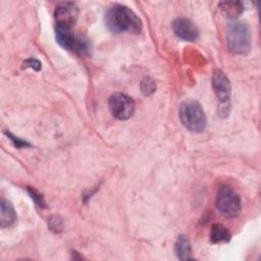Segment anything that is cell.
<instances>
[{
  "label": "cell",
  "instance_id": "cell-5",
  "mask_svg": "<svg viewBox=\"0 0 261 261\" xmlns=\"http://www.w3.org/2000/svg\"><path fill=\"white\" fill-rule=\"evenodd\" d=\"M108 105L113 116L120 120L128 119L135 111L134 100L123 93H114L111 95Z\"/></svg>",
  "mask_w": 261,
  "mask_h": 261
},
{
  "label": "cell",
  "instance_id": "cell-14",
  "mask_svg": "<svg viewBox=\"0 0 261 261\" xmlns=\"http://www.w3.org/2000/svg\"><path fill=\"white\" fill-rule=\"evenodd\" d=\"M140 88H141V92L143 93V95L150 96L151 94H153L155 92L156 84H155L154 80H152L149 76H146L142 80Z\"/></svg>",
  "mask_w": 261,
  "mask_h": 261
},
{
  "label": "cell",
  "instance_id": "cell-13",
  "mask_svg": "<svg viewBox=\"0 0 261 261\" xmlns=\"http://www.w3.org/2000/svg\"><path fill=\"white\" fill-rule=\"evenodd\" d=\"M219 7L230 18L238 17V15H240L243 12V5L241 2H236V1L221 2L219 4Z\"/></svg>",
  "mask_w": 261,
  "mask_h": 261
},
{
  "label": "cell",
  "instance_id": "cell-15",
  "mask_svg": "<svg viewBox=\"0 0 261 261\" xmlns=\"http://www.w3.org/2000/svg\"><path fill=\"white\" fill-rule=\"evenodd\" d=\"M49 227L55 232H59L62 229V220L58 216H52L49 219Z\"/></svg>",
  "mask_w": 261,
  "mask_h": 261
},
{
  "label": "cell",
  "instance_id": "cell-18",
  "mask_svg": "<svg viewBox=\"0 0 261 261\" xmlns=\"http://www.w3.org/2000/svg\"><path fill=\"white\" fill-rule=\"evenodd\" d=\"M25 66H29V67H32L34 68L35 70H39L41 68V63L39 60L35 59V58H30L28 59L25 62H24Z\"/></svg>",
  "mask_w": 261,
  "mask_h": 261
},
{
  "label": "cell",
  "instance_id": "cell-10",
  "mask_svg": "<svg viewBox=\"0 0 261 261\" xmlns=\"http://www.w3.org/2000/svg\"><path fill=\"white\" fill-rule=\"evenodd\" d=\"M0 207H1V209H0V225H1V227H6V226L11 225L16 219V214H15V211H14L11 203L6 200H2Z\"/></svg>",
  "mask_w": 261,
  "mask_h": 261
},
{
  "label": "cell",
  "instance_id": "cell-6",
  "mask_svg": "<svg viewBox=\"0 0 261 261\" xmlns=\"http://www.w3.org/2000/svg\"><path fill=\"white\" fill-rule=\"evenodd\" d=\"M79 16V8L73 2L60 3L54 12V18L56 25L65 27L71 29L76 22Z\"/></svg>",
  "mask_w": 261,
  "mask_h": 261
},
{
  "label": "cell",
  "instance_id": "cell-16",
  "mask_svg": "<svg viewBox=\"0 0 261 261\" xmlns=\"http://www.w3.org/2000/svg\"><path fill=\"white\" fill-rule=\"evenodd\" d=\"M29 193H30L32 199H34L35 203L39 207H41V208L45 207V201H44V198H43V196L41 194H39L37 191H35L34 189H31V188L29 189Z\"/></svg>",
  "mask_w": 261,
  "mask_h": 261
},
{
  "label": "cell",
  "instance_id": "cell-1",
  "mask_svg": "<svg viewBox=\"0 0 261 261\" xmlns=\"http://www.w3.org/2000/svg\"><path fill=\"white\" fill-rule=\"evenodd\" d=\"M105 22L107 28L116 34L124 32L139 34L142 30V22L138 15L130 8L121 4H114L108 9Z\"/></svg>",
  "mask_w": 261,
  "mask_h": 261
},
{
  "label": "cell",
  "instance_id": "cell-4",
  "mask_svg": "<svg viewBox=\"0 0 261 261\" xmlns=\"http://www.w3.org/2000/svg\"><path fill=\"white\" fill-rule=\"evenodd\" d=\"M216 206L219 212L227 217H237L241 212L240 196L228 186H223L219 189L216 197Z\"/></svg>",
  "mask_w": 261,
  "mask_h": 261
},
{
  "label": "cell",
  "instance_id": "cell-2",
  "mask_svg": "<svg viewBox=\"0 0 261 261\" xmlns=\"http://www.w3.org/2000/svg\"><path fill=\"white\" fill-rule=\"evenodd\" d=\"M251 31L246 22L234 20L228 23L226 43L228 50L236 55H246L251 50Z\"/></svg>",
  "mask_w": 261,
  "mask_h": 261
},
{
  "label": "cell",
  "instance_id": "cell-3",
  "mask_svg": "<svg viewBox=\"0 0 261 261\" xmlns=\"http://www.w3.org/2000/svg\"><path fill=\"white\" fill-rule=\"evenodd\" d=\"M179 119L184 126L194 133H201L207 125L206 115L199 102L187 100L182 102L178 110Z\"/></svg>",
  "mask_w": 261,
  "mask_h": 261
},
{
  "label": "cell",
  "instance_id": "cell-11",
  "mask_svg": "<svg viewBox=\"0 0 261 261\" xmlns=\"http://www.w3.org/2000/svg\"><path fill=\"white\" fill-rule=\"evenodd\" d=\"M174 252H175L177 258L180 260L192 259L191 244H190L189 239L186 236H184V234L178 236V238L175 242V245H174Z\"/></svg>",
  "mask_w": 261,
  "mask_h": 261
},
{
  "label": "cell",
  "instance_id": "cell-7",
  "mask_svg": "<svg viewBox=\"0 0 261 261\" xmlns=\"http://www.w3.org/2000/svg\"><path fill=\"white\" fill-rule=\"evenodd\" d=\"M212 87L219 100L223 105H226L230 98V83L226 74L220 69H214L212 73Z\"/></svg>",
  "mask_w": 261,
  "mask_h": 261
},
{
  "label": "cell",
  "instance_id": "cell-9",
  "mask_svg": "<svg viewBox=\"0 0 261 261\" xmlns=\"http://www.w3.org/2000/svg\"><path fill=\"white\" fill-rule=\"evenodd\" d=\"M55 33H56V40L62 48L66 50H73L75 48L77 39H75L71 29L56 25Z\"/></svg>",
  "mask_w": 261,
  "mask_h": 261
},
{
  "label": "cell",
  "instance_id": "cell-17",
  "mask_svg": "<svg viewBox=\"0 0 261 261\" xmlns=\"http://www.w3.org/2000/svg\"><path fill=\"white\" fill-rule=\"evenodd\" d=\"M5 134H6V136L12 141V143L14 144L15 147H17V148H22V147H24V146H30L29 143H27L25 141H22V140H20V139H18V138H16V137H14L12 134L7 133V132H5Z\"/></svg>",
  "mask_w": 261,
  "mask_h": 261
},
{
  "label": "cell",
  "instance_id": "cell-12",
  "mask_svg": "<svg viewBox=\"0 0 261 261\" xmlns=\"http://www.w3.org/2000/svg\"><path fill=\"white\" fill-rule=\"evenodd\" d=\"M230 240V233L228 229L221 223H214L210 230V241L212 243L228 242Z\"/></svg>",
  "mask_w": 261,
  "mask_h": 261
},
{
  "label": "cell",
  "instance_id": "cell-8",
  "mask_svg": "<svg viewBox=\"0 0 261 261\" xmlns=\"http://www.w3.org/2000/svg\"><path fill=\"white\" fill-rule=\"evenodd\" d=\"M172 30L174 34L189 42H194L199 38V30L198 28L188 18L178 17L172 22Z\"/></svg>",
  "mask_w": 261,
  "mask_h": 261
}]
</instances>
